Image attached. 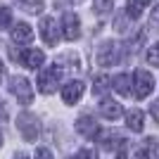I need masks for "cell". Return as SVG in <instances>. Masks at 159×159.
Returning <instances> with one entry per match:
<instances>
[{"label": "cell", "mask_w": 159, "mask_h": 159, "mask_svg": "<svg viewBox=\"0 0 159 159\" xmlns=\"http://www.w3.org/2000/svg\"><path fill=\"white\" fill-rule=\"evenodd\" d=\"M10 57L14 62H19L21 66H26V69H36L38 71L43 62H45V55L36 50V48H26V50H17V48H10Z\"/></svg>", "instance_id": "obj_1"}, {"label": "cell", "mask_w": 159, "mask_h": 159, "mask_svg": "<svg viewBox=\"0 0 159 159\" xmlns=\"http://www.w3.org/2000/svg\"><path fill=\"white\" fill-rule=\"evenodd\" d=\"M95 60H98L100 66L119 64V62L124 60V55H121V43H114V40H105V43H100L98 52H95Z\"/></svg>", "instance_id": "obj_2"}, {"label": "cell", "mask_w": 159, "mask_h": 159, "mask_svg": "<svg viewBox=\"0 0 159 159\" xmlns=\"http://www.w3.org/2000/svg\"><path fill=\"white\" fill-rule=\"evenodd\" d=\"M17 131L21 133V138L26 140V143H33V140L38 138V133H40V121L36 114L31 112H24L19 114V119H17Z\"/></svg>", "instance_id": "obj_3"}, {"label": "cell", "mask_w": 159, "mask_h": 159, "mask_svg": "<svg viewBox=\"0 0 159 159\" xmlns=\"http://www.w3.org/2000/svg\"><path fill=\"white\" fill-rule=\"evenodd\" d=\"M60 79H62V66L60 64H52V66H48V69H43V71L38 74V90L43 95L55 93Z\"/></svg>", "instance_id": "obj_4"}, {"label": "cell", "mask_w": 159, "mask_h": 159, "mask_svg": "<svg viewBox=\"0 0 159 159\" xmlns=\"http://www.w3.org/2000/svg\"><path fill=\"white\" fill-rule=\"evenodd\" d=\"M10 93L19 100V105H31L33 102V88H31V81L26 76H12L10 79Z\"/></svg>", "instance_id": "obj_5"}, {"label": "cell", "mask_w": 159, "mask_h": 159, "mask_svg": "<svg viewBox=\"0 0 159 159\" xmlns=\"http://www.w3.org/2000/svg\"><path fill=\"white\" fill-rule=\"evenodd\" d=\"M152 88H154V79H152V74L145 71V69H138L135 71V83H133V98L135 100H145L147 95L152 93Z\"/></svg>", "instance_id": "obj_6"}, {"label": "cell", "mask_w": 159, "mask_h": 159, "mask_svg": "<svg viewBox=\"0 0 159 159\" xmlns=\"http://www.w3.org/2000/svg\"><path fill=\"white\" fill-rule=\"evenodd\" d=\"M62 33H64L66 40H76L81 36V21L74 12H64V17H62Z\"/></svg>", "instance_id": "obj_7"}, {"label": "cell", "mask_w": 159, "mask_h": 159, "mask_svg": "<svg viewBox=\"0 0 159 159\" xmlns=\"http://www.w3.org/2000/svg\"><path fill=\"white\" fill-rule=\"evenodd\" d=\"M40 38L45 40V45H57V38H60V29H57V21L52 17H45L40 19Z\"/></svg>", "instance_id": "obj_8"}, {"label": "cell", "mask_w": 159, "mask_h": 159, "mask_svg": "<svg viewBox=\"0 0 159 159\" xmlns=\"http://www.w3.org/2000/svg\"><path fill=\"white\" fill-rule=\"evenodd\" d=\"M83 90H86V86H83V81H69V83H64L62 86V100H64L66 105H76L81 100V95H83Z\"/></svg>", "instance_id": "obj_9"}, {"label": "cell", "mask_w": 159, "mask_h": 159, "mask_svg": "<svg viewBox=\"0 0 159 159\" xmlns=\"http://www.w3.org/2000/svg\"><path fill=\"white\" fill-rule=\"evenodd\" d=\"M76 133H81L83 138H90L95 140L100 135V126H98V121L93 119V116H81V119H76Z\"/></svg>", "instance_id": "obj_10"}, {"label": "cell", "mask_w": 159, "mask_h": 159, "mask_svg": "<svg viewBox=\"0 0 159 159\" xmlns=\"http://www.w3.org/2000/svg\"><path fill=\"white\" fill-rule=\"evenodd\" d=\"M100 114L105 116V119H109V121H116L124 114V107H121V102H114V100H102L100 102Z\"/></svg>", "instance_id": "obj_11"}, {"label": "cell", "mask_w": 159, "mask_h": 159, "mask_svg": "<svg viewBox=\"0 0 159 159\" xmlns=\"http://www.w3.org/2000/svg\"><path fill=\"white\" fill-rule=\"evenodd\" d=\"M12 40H14V43H19V45L31 43V40H33V29L29 26V24H24V21L14 24V26H12Z\"/></svg>", "instance_id": "obj_12"}, {"label": "cell", "mask_w": 159, "mask_h": 159, "mask_svg": "<svg viewBox=\"0 0 159 159\" xmlns=\"http://www.w3.org/2000/svg\"><path fill=\"white\" fill-rule=\"evenodd\" d=\"M98 140H100V145L105 147L107 152H112V150H114L116 145H119V143H121L124 138H121V135H119L116 131H100Z\"/></svg>", "instance_id": "obj_13"}, {"label": "cell", "mask_w": 159, "mask_h": 159, "mask_svg": "<svg viewBox=\"0 0 159 159\" xmlns=\"http://www.w3.org/2000/svg\"><path fill=\"white\" fill-rule=\"evenodd\" d=\"M145 116H143V112H140V109H131V112L126 114V126L131 128L133 133H140L143 131V128H145Z\"/></svg>", "instance_id": "obj_14"}, {"label": "cell", "mask_w": 159, "mask_h": 159, "mask_svg": "<svg viewBox=\"0 0 159 159\" xmlns=\"http://www.w3.org/2000/svg\"><path fill=\"white\" fill-rule=\"evenodd\" d=\"M128 83H131V76H128V74H119V76H114V79H112V88L119 95H131Z\"/></svg>", "instance_id": "obj_15"}, {"label": "cell", "mask_w": 159, "mask_h": 159, "mask_svg": "<svg viewBox=\"0 0 159 159\" xmlns=\"http://www.w3.org/2000/svg\"><path fill=\"white\" fill-rule=\"evenodd\" d=\"M145 7H150V0H128L126 14L131 17V19H138L140 14L145 12Z\"/></svg>", "instance_id": "obj_16"}, {"label": "cell", "mask_w": 159, "mask_h": 159, "mask_svg": "<svg viewBox=\"0 0 159 159\" xmlns=\"http://www.w3.org/2000/svg\"><path fill=\"white\" fill-rule=\"evenodd\" d=\"M21 10H26L29 14H40L45 10V0H17Z\"/></svg>", "instance_id": "obj_17"}, {"label": "cell", "mask_w": 159, "mask_h": 159, "mask_svg": "<svg viewBox=\"0 0 159 159\" xmlns=\"http://www.w3.org/2000/svg\"><path fill=\"white\" fill-rule=\"evenodd\" d=\"M109 88H112V79H107V76H98L95 83H93V93L95 95H105Z\"/></svg>", "instance_id": "obj_18"}, {"label": "cell", "mask_w": 159, "mask_h": 159, "mask_svg": "<svg viewBox=\"0 0 159 159\" xmlns=\"http://www.w3.org/2000/svg\"><path fill=\"white\" fill-rule=\"evenodd\" d=\"M114 7V0H93V10L98 14H107Z\"/></svg>", "instance_id": "obj_19"}, {"label": "cell", "mask_w": 159, "mask_h": 159, "mask_svg": "<svg viewBox=\"0 0 159 159\" xmlns=\"http://www.w3.org/2000/svg\"><path fill=\"white\" fill-rule=\"evenodd\" d=\"M10 24H12V12H10V7H5L2 2H0V31L7 29Z\"/></svg>", "instance_id": "obj_20"}, {"label": "cell", "mask_w": 159, "mask_h": 159, "mask_svg": "<svg viewBox=\"0 0 159 159\" xmlns=\"http://www.w3.org/2000/svg\"><path fill=\"white\" fill-rule=\"evenodd\" d=\"M147 62L152 66H159V43L150 45V50H147Z\"/></svg>", "instance_id": "obj_21"}, {"label": "cell", "mask_w": 159, "mask_h": 159, "mask_svg": "<svg viewBox=\"0 0 159 159\" xmlns=\"http://www.w3.org/2000/svg\"><path fill=\"white\" fill-rule=\"evenodd\" d=\"M74 159H98V152L90 150V147H83V150H79L74 154Z\"/></svg>", "instance_id": "obj_22"}, {"label": "cell", "mask_w": 159, "mask_h": 159, "mask_svg": "<svg viewBox=\"0 0 159 159\" xmlns=\"http://www.w3.org/2000/svg\"><path fill=\"white\" fill-rule=\"evenodd\" d=\"M36 159H52V152L48 147H38L36 150Z\"/></svg>", "instance_id": "obj_23"}, {"label": "cell", "mask_w": 159, "mask_h": 159, "mask_svg": "<svg viewBox=\"0 0 159 159\" xmlns=\"http://www.w3.org/2000/svg\"><path fill=\"white\" fill-rule=\"evenodd\" d=\"M150 114H152V119L159 124V100H154V102H150Z\"/></svg>", "instance_id": "obj_24"}, {"label": "cell", "mask_w": 159, "mask_h": 159, "mask_svg": "<svg viewBox=\"0 0 159 159\" xmlns=\"http://www.w3.org/2000/svg\"><path fill=\"white\" fill-rule=\"evenodd\" d=\"M150 24L159 29V5H154V7H152V17H150Z\"/></svg>", "instance_id": "obj_25"}, {"label": "cell", "mask_w": 159, "mask_h": 159, "mask_svg": "<svg viewBox=\"0 0 159 159\" xmlns=\"http://www.w3.org/2000/svg\"><path fill=\"white\" fill-rule=\"evenodd\" d=\"M7 116H10V114H7V107H5V102L0 100V121H7Z\"/></svg>", "instance_id": "obj_26"}, {"label": "cell", "mask_w": 159, "mask_h": 159, "mask_svg": "<svg viewBox=\"0 0 159 159\" xmlns=\"http://www.w3.org/2000/svg\"><path fill=\"white\" fill-rule=\"evenodd\" d=\"M2 76H5V64L0 62V79H2Z\"/></svg>", "instance_id": "obj_27"}, {"label": "cell", "mask_w": 159, "mask_h": 159, "mask_svg": "<svg viewBox=\"0 0 159 159\" xmlns=\"http://www.w3.org/2000/svg\"><path fill=\"white\" fill-rule=\"evenodd\" d=\"M14 159H29V157H26V154H24V152H19V154H17V157H14Z\"/></svg>", "instance_id": "obj_28"}, {"label": "cell", "mask_w": 159, "mask_h": 159, "mask_svg": "<svg viewBox=\"0 0 159 159\" xmlns=\"http://www.w3.org/2000/svg\"><path fill=\"white\" fill-rule=\"evenodd\" d=\"M0 145H2V135H0Z\"/></svg>", "instance_id": "obj_29"}]
</instances>
